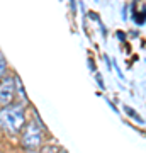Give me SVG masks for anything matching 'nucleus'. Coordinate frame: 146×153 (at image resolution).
I'll list each match as a JSON object with an SVG mask.
<instances>
[{
	"mask_svg": "<svg viewBox=\"0 0 146 153\" xmlns=\"http://www.w3.org/2000/svg\"><path fill=\"white\" fill-rule=\"evenodd\" d=\"M14 87H16V78L7 75L2 78V82H0V105L7 107V105L12 104V100L16 97Z\"/></svg>",
	"mask_w": 146,
	"mask_h": 153,
	"instance_id": "nucleus-3",
	"label": "nucleus"
},
{
	"mask_svg": "<svg viewBox=\"0 0 146 153\" xmlns=\"http://www.w3.org/2000/svg\"><path fill=\"white\" fill-rule=\"evenodd\" d=\"M22 146L26 148L27 152H38L39 146H41V131H39L38 124L31 121L27 123L26 128H24V133H22Z\"/></svg>",
	"mask_w": 146,
	"mask_h": 153,
	"instance_id": "nucleus-2",
	"label": "nucleus"
},
{
	"mask_svg": "<svg viewBox=\"0 0 146 153\" xmlns=\"http://www.w3.org/2000/svg\"><path fill=\"white\" fill-rule=\"evenodd\" d=\"M5 71H7V61H5V58H4V55L0 53V78L5 76Z\"/></svg>",
	"mask_w": 146,
	"mask_h": 153,
	"instance_id": "nucleus-4",
	"label": "nucleus"
},
{
	"mask_svg": "<svg viewBox=\"0 0 146 153\" xmlns=\"http://www.w3.org/2000/svg\"><path fill=\"white\" fill-rule=\"evenodd\" d=\"M24 126H26V116H24V109L21 104H10L0 111V128L5 133L16 136Z\"/></svg>",
	"mask_w": 146,
	"mask_h": 153,
	"instance_id": "nucleus-1",
	"label": "nucleus"
}]
</instances>
